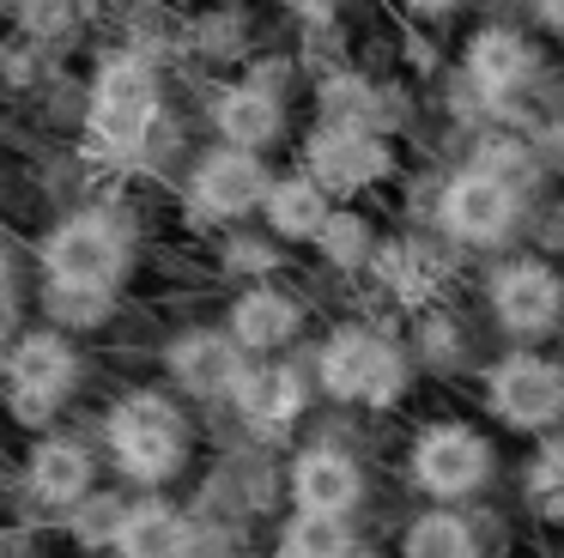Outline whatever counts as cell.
Here are the masks:
<instances>
[{"instance_id":"cell-1","label":"cell","mask_w":564,"mask_h":558,"mask_svg":"<svg viewBox=\"0 0 564 558\" xmlns=\"http://www.w3.org/2000/svg\"><path fill=\"white\" fill-rule=\"evenodd\" d=\"M104 443L134 485H164L188 468V419L159 388H134L104 412Z\"/></svg>"},{"instance_id":"cell-2","label":"cell","mask_w":564,"mask_h":558,"mask_svg":"<svg viewBox=\"0 0 564 558\" xmlns=\"http://www.w3.org/2000/svg\"><path fill=\"white\" fill-rule=\"evenodd\" d=\"M310 371H316L322 395L346 400V407H394L401 388H406L401 346H394L389 334H377V328H365V322L334 328L316 346V364H310Z\"/></svg>"},{"instance_id":"cell-3","label":"cell","mask_w":564,"mask_h":558,"mask_svg":"<svg viewBox=\"0 0 564 558\" xmlns=\"http://www.w3.org/2000/svg\"><path fill=\"white\" fill-rule=\"evenodd\" d=\"M86 128H91V146L110 158H134L159 133V79L140 55H110L98 67Z\"/></svg>"},{"instance_id":"cell-4","label":"cell","mask_w":564,"mask_h":558,"mask_svg":"<svg viewBox=\"0 0 564 558\" xmlns=\"http://www.w3.org/2000/svg\"><path fill=\"white\" fill-rule=\"evenodd\" d=\"M0 376H7V407L19 425H50L79 383V352L62 328H37V334L13 340Z\"/></svg>"},{"instance_id":"cell-5","label":"cell","mask_w":564,"mask_h":558,"mask_svg":"<svg viewBox=\"0 0 564 558\" xmlns=\"http://www.w3.org/2000/svg\"><path fill=\"white\" fill-rule=\"evenodd\" d=\"M491 468H498V455H491L486 431H474V425H462V419L425 425V431L413 437V449H406V473H413V485L425 497H437V504H462V497H474L479 485L491 480Z\"/></svg>"},{"instance_id":"cell-6","label":"cell","mask_w":564,"mask_h":558,"mask_svg":"<svg viewBox=\"0 0 564 558\" xmlns=\"http://www.w3.org/2000/svg\"><path fill=\"white\" fill-rule=\"evenodd\" d=\"M128 230L110 213H67L62 225L43 237V273L62 286H91V291H116L128 273Z\"/></svg>"},{"instance_id":"cell-7","label":"cell","mask_w":564,"mask_h":558,"mask_svg":"<svg viewBox=\"0 0 564 558\" xmlns=\"http://www.w3.org/2000/svg\"><path fill=\"white\" fill-rule=\"evenodd\" d=\"M437 225L462 249H503L522 230V194L510 182L486 176V170H455L437 189Z\"/></svg>"},{"instance_id":"cell-8","label":"cell","mask_w":564,"mask_h":558,"mask_svg":"<svg viewBox=\"0 0 564 558\" xmlns=\"http://www.w3.org/2000/svg\"><path fill=\"white\" fill-rule=\"evenodd\" d=\"M486 407L498 412L510 431H552L564 419V358L546 352H503L486 371Z\"/></svg>"},{"instance_id":"cell-9","label":"cell","mask_w":564,"mask_h":558,"mask_svg":"<svg viewBox=\"0 0 564 558\" xmlns=\"http://www.w3.org/2000/svg\"><path fill=\"white\" fill-rule=\"evenodd\" d=\"M486 303H491L503 334L546 340L564 328V273L546 255H516V261H503L498 273H491Z\"/></svg>"},{"instance_id":"cell-10","label":"cell","mask_w":564,"mask_h":558,"mask_svg":"<svg viewBox=\"0 0 564 558\" xmlns=\"http://www.w3.org/2000/svg\"><path fill=\"white\" fill-rule=\"evenodd\" d=\"M394 140L382 128H334L322 121L304 146V170L322 182L328 194H365V189H382L394 176Z\"/></svg>"},{"instance_id":"cell-11","label":"cell","mask_w":564,"mask_h":558,"mask_svg":"<svg viewBox=\"0 0 564 558\" xmlns=\"http://www.w3.org/2000/svg\"><path fill=\"white\" fill-rule=\"evenodd\" d=\"M273 189V170L261 164V152H237V146H213L188 170V201L200 218H249L261 213Z\"/></svg>"},{"instance_id":"cell-12","label":"cell","mask_w":564,"mask_h":558,"mask_svg":"<svg viewBox=\"0 0 564 558\" xmlns=\"http://www.w3.org/2000/svg\"><path fill=\"white\" fill-rule=\"evenodd\" d=\"M164 364H171L176 388L195 400H219V395H237V383H243V346H237L225 328H188V334L171 340V352H164Z\"/></svg>"},{"instance_id":"cell-13","label":"cell","mask_w":564,"mask_h":558,"mask_svg":"<svg viewBox=\"0 0 564 558\" xmlns=\"http://www.w3.org/2000/svg\"><path fill=\"white\" fill-rule=\"evenodd\" d=\"M528 73H540V55H534V43H528L516 24H486V31L467 36V49H462V79L474 85V97H479L486 109H491V97L516 92Z\"/></svg>"},{"instance_id":"cell-14","label":"cell","mask_w":564,"mask_h":558,"mask_svg":"<svg viewBox=\"0 0 564 558\" xmlns=\"http://www.w3.org/2000/svg\"><path fill=\"white\" fill-rule=\"evenodd\" d=\"M365 497V468L334 443H310L292 461V504L310 516H352Z\"/></svg>"},{"instance_id":"cell-15","label":"cell","mask_w":564,"mask_h":558,"mask_svg":"<svg viewBox=\"0 0 564 558\" xmlns=\"http://www.w3.org/2000/svg\"><path fill=\"white\" fill-rule=\"evenodd\" d=\"M225 334H231L243 352L273 358V352H285L297 334H304V303H297L292 291H280V286H249V291L231 298Z\"/></svg>"},{"instance_id":"cell-16","label":"cell","mask_w":564,"mask_h":558,"mask_svg":"<svg viewBox=\"0 0 564 558\" xmlns=\"http://www.w3.org/2000/svg\"><path fill=\"white\" fill-rule=\"evenodd\" d=\"M213 128H219V146H237V152H268V146L285 140V97L268 92V85H225L213 97Z\"/></svg>"},{"instance_id":"cell-17","label":"cell","mask_w":564,"mask_h":558,"mask_svg":"<svg viewBox=\"0 0 564 558\" xmlns=\"http://www.w3.org/2000/svg\"><path fill=\"white\" fill-rule=\"evenodd\" d=\"M237 412L249 419V431L261 437H280L292 431V419L304 412V371L297 364H249L243 383H237Z\"/></svg>"},{"instance_id":"cell-18","label":"cell","mask_w":564,"mask_h":558,"mask_svg":"<svg viewBox=\"0 0 564 558\" xmlns=\"http://www.w3.org/2000/svg\"><path fill=\"white\" fill-rule=\"evenodd\" d=\"M91 480H98L91 449L74 443V437H43V443L31 449V461H25L31 497H43V504H55V509H79L91 497Z\"/></svg>"},{"instance_id":"cell-19","label":"cell","mask_w":564,"mask_h":558,"mask_svg":"<svg viewBox=\"0 0 564 558\" xmlns=\"http://www.w3.org/2000/svg\"><path fill=\"white\" fill-rule=\"evenodd\" d=\"M261 218H268V237H280V243H316L322 225L334 218V194L310 170H292V176H273Z\"/></svg>"},{"instance_id":"cell-20","label":"cell","mask_w":564,"mask_h":558,"mask_svg":"<svg viewBox=\"0 0 564 558\" xmlns=\"http://www.w3.org/2000/svg\"><path fill=\"white\" fill-rule=\"evenodd\" d=\"M116 558H195V528L164 497L128 504V522L116 534Z\"/></svg>"},{"instance_id":"cell-21","label":"cell","mask_w":564,"mask_h":558,"mask_svg":"<svg viewBox=\"0 0 564 558\" xmlns=\"http://www.w3.org/2000/svg\"><path fill=\"white\" fill-rule=\"evenodd\" d=\"M401 558H479V540L455 509H425V516L406 522Z\"/></svg>"},{"instance_id":"cell-22","label":"cell","mask_w":564,"mask_h":558,"mask_svg":"<svg viewBox=\"0 0 564 558\" xmlns=\"http://www.w3.org/2000/svg\"><path fill=\"white\" fill-rule=\"evenodd\" d=\"M316 249L334 273H358V267L377 261V225H370L365 213H352V206H334V218L322 225Z\"/></svg>"},{"instance_id":"cell-23","label":"cell","mask_w":564,"mask_h":558,"mask_svg":"<svg viewBox=\"0 0 564 558\" xmlns=\"http://www.w3.org/2000/svg\"><path fill=\"white\" fill-rule=\"evenodd\" d=\"M43 315H50L62 334H91L116 315V291H91V286H62V279H43Z\"/></svg>"},{"instance_id":"cell-24","label":"cell","mask_w":564,"mask_h":558,"mask_svg":"<svg viewBox=\"0 0 564 558\" xmlns=\"http://www.w3.org/2000/svg\"><path fill=\"white\" fill-rule=\"evenodd\" d=\"M346 552H352V528H346V516H310V509H297V516L285 522L280 552L273 558H346Z\"/></svg>"},{"instance_id":"cell-25","label":"cell","mask_w":564,"mask_h":558,"mask_svg":"<svg viewBox=\"0 0 564 558\" xmlns=\"http://www.w3.org/2000/svg\"><path fill=\"white\" fill-rule=\"evenodd\" d=\"M122 522H128L122 497H116V492H91L86 504H79V516H74V534H79V546H116Z\"/></svg>"},{"instance_id":"cell-26","label":"cell","mask_w":564,"mask_h":558,"mask_svg":"<svg viewBox=\"0 0 564 558\" xmlns=\"http://www.w3.org/2000/svg\"><path fill=\"white\" fill-rule=\"evenodd\" d=\"M528 492H534L540 509H564V431L534 455V468H528Z\"/></svg>"},{"instance_id":"cell-27","label":"cell","mask_w":564,"mask_h":558,"mask_svg":"<svg viewBox=\"0 0 564 558\" xmlns=\"http://www.w3.org/2000/svg\"><path fill=\"white\" fill-rule=\"evenodd\" d=\"M0 328H13V267H7V249H0Z\"/></svg>"},{"instance_id":"cell-28","label":"cell","mask_w":564,"mask_h":558,"mask_svg":"<svg viewBox=\"0 0 564 558\" xmlns=\"http://www.w3.org/2000/svg\"><path fill=\"white\" fill-rule=\"evenodd\" d=\"M406 12H413V19H449L455 7H462V0H401Z\"/></svg>"},{"instance_id":"cell-29","label":"cell","mask_w":564,"mask_h":558,"mask_svg":"<svg viewBox=\"0 0 564 558\" xmlns=\"http://www.w3.org/2000/svg\"><path fill=\"white\" fill-rule=\"evenodd\" d=\"M534 19L546 24L552 36H564V0H534Z\"/></svg>"},{"instance_id":"cell-30","label":"cell","mask_w":564,"mask_h":558,"mask_svg":"<svg viewBox=\"0 0 564 558\" xmlns=\"http://www.w3.org/2000/svg\"><path fill=\"white\" fill-rule=\"evenodd\" d=\"M540 243H546V249H558V243H564V206H546V225H540Z\"/></svg>"},{"instance_id":"cell-31","label":"cell","mask_w":564,"mask_h":558,"mask_svg":"<svg viewBox=\"0 0 564 558\" xmlns=\"http://www.w3.org/2000/svg\"><path fill=\"white\" fill-rule=\"evenodd\" d=\"M7 352H13V340H7V328H0V371H7Z\"/></svg>"},{"instance_id":"cell-32","label":"cell","mask_w":564,"mask_h":558,"mask_svg":"<svg viewBox=\"0 0 564 558\" xmlns=\"http://www.w3.org/2000/svg\"><path fill=\"white\" fill-rule=\"evenodd\" d=\"M346 558H382V552H365V546H352V552H346Z\"/></svg>"},{"instance_id":"cell-33","label":"cell","mask_w":564,"mask_h":558,"mask_svg":"<svg viewBox=\"0 0 564 558\" xmlns=\"http://www.w3.org/2000/svg\"><path fill=\"white\" fill-rule=\"evenodd\" d=\"M558 273H564V267H558Z\"/></svg>"}]
</instances>
